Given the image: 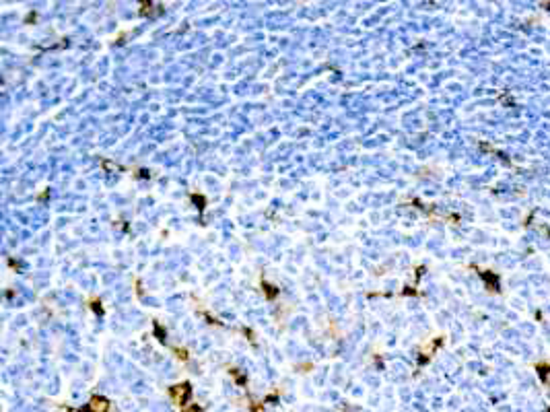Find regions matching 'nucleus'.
<instances>
[{"mask_svg": "<svg viewBox=\"0 0 550 412\" xmlns=\"http://www.w3.org/2000/svg\"><path fill=\"white\" fill-rule=\"evenodd\" d=\"M109 408L107 400L105 398H99V396H95L93 400H91V412H105Z\"/></svg>", "mask_w": 550, "mask_h": 412, "instance_id": "1", "label": "nucleus"}, {"mask_svg": "<svg viewBox=\"0 0 550 412\" xmlns=\"http://www.w3.org/2000/svg\"><path fill=\"white\" fill-rule=\"evenodd\" d=\"M262 291H264V295H266V299H276V295H278V288L276 286H272V284H268L266 280H262Z\"/></svg>", "mask_w": 550, "mask_h": 412, "instance_id": "2", "label": "nucleus"}, {"mask_svg": "<svg viewBox=\"0 0 550 412\" xmlns=\"http://www.w3.org/2000/svg\"><path fill=\"white\" fill-rule=\"evenodd\" d=\"M155 334H157V338H159L161 342H165V338H167V332H165L163 326H161L159 322H155Z\"/></svg>", "mask_w": 550, "mask_h": 412, "instance_id": "3", "label": "nucleus"}, {"mask_svg": "<svg viewBox=\"0 0 550 412\" xmlns=\"http://www.w3.org/2000/svg\"><path fill=\"white\" fill-rule=\"evenodd\" d=\"M190 198L194 200L196 204H200V212H202V210H204V196H200V194H192Z\"/></svg>", "mask_w": 550, "mask_h": 412, "instance_id": "4", "label": "nucleus"}, {"mask_svg": "<svg viewBox=\"0 0 550 412\" xmlns=\"http://www.w3.org/2000/svg\"><path fill=\"white\" fill-rule=\"evenodd\" d=\"M173 352H177V356H180L182 361H188V350L186 348H173Z\"/></svg>", "mask_w": 550, "mask_h": 412, "instance_id": "5", "label": "nucleus"}, {"mask_svg": "<svg viewBox=\"0 0 550 412\" xmlns=\"http://www.w3.org/2000/svg\"><path fill=\"white\" fill-rule=\"evenodd\" d=\"M91 303H93V305H91V307H93V311H97V313H103V307H101V303H99L97 299H93Z\"/></svg>", "mask_w": 550, "mask_h": 412, "instance_id": "6", "label": "nucleus"}, {"mask_svg": "<svg viewBox=\"0 0 550 412\" xmlns=\"http://www.w3.org/2000/svg\"><path fill=\"white\" fill-rule=\"evenodd\" d=\"M231 375L235 377V379H237L239 383H243V375H241V373H237V369H231Z\"/></svg>", "mask_w": 550, "mask_h": 412, "instance_id": "7", "label": "nucleus"}]
</instances>
